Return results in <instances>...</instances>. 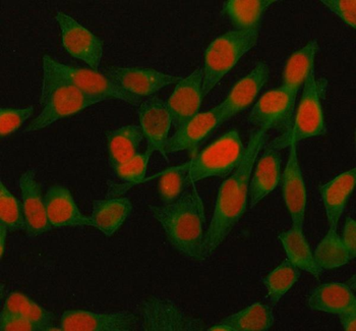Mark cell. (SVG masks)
<instances>
[{"instance_id": "obj_1", "label": "cell", "mask_w": 356, "mask_h": 331, "mask_svg": "<svg viewBox=\"0 0 356 331\" xmlns=\"http://www.w3.org/2000/svg\"><path fill=\"white\" fill-rule=\"evenodd\" d=\"M267 132V130L258 129L250 134L243 161L220 185L214 213L204 238L203 260L218 250L247 212L252 171L265 144Z\"/></svg>"}, {"instance_id": "obj_2", "label": "cell", "mask_w": 356, "mask_h": 331, "mask_svg": "<svg viewBox=\"0 0 356 331\" xmlns=\"http://www.w3.org/2000/svg\"><path fill=\"white\" fill-rule=\"evenodd\" d=\"M150 210L175 250L193 261H204L205 206L195 185L175 202L150 205Z\"/></svg>"}, {"instance_id": "obj_3", "label": "cell", "mask_w": 356, "mask_h": 331, "mask_svg": "<svg viewBox=\"0 0 356 331\" xmlns=\"http://www.w3.org/2000/svg\"><path fill=\"white\" fill-rule=\"evenodd\" d=\"M260 29L232 30L211 42L204 55L203 93L206 98L239 59L256 46Z\"/></svg>"}, {"instance_id": "obj_4", "label": "cell", "mask_w": 356, "mask_h": 331, "mask_svg": "<svg viewBox=\"0 0 356 331\" xmlns=\"http://www.w3.org/2000/svg\"><path fill=\"white\" fill-rule=\"evenodd\" d=\"M99 102L67 82L44 72L42 77L40 114L29 123L25 132L41 131L55 121L70 118Z\"/></svg>"}, {"instance_id": "obj_5", "label": "cell", "mask_w": 356, "mask_h": 331, "mask_svg": "<svg viewBox=\"0 0 356 331\" xmlns=\"http://www.w3.org/2000/svg\"><path fill=\"white\" fill-rule=\"evenodd\" d=\"M245 147L236 129L211 143L191 159L188 185L208 178H225L232 174L243 161Z\"/></svg>"}, {"instance_id": "obj_6", "label": "cell", "mask_w": 356, "mask_h": 331, "mask_svg": "<svg viewBox=\"0 0 356 331\" xmlns=\"http://www.w3.org/2000/svg\"><path fill=\"white\" fill-rule=\"evenodd\" d=\"M42 68L55 78L72 84L99 102L122 100L131 105H138L142 102V99L124 91L106 75L100 74L97 70L63 65L55 61L49 54H44L42 57Z\"/></svg>"}, {"instance_id": "obj_7", "label": "cell", "mask_w": 356, "mask_h": 331, "mask_svg": "<svg viewBox=\"0 0 356 331\" xmlns=\"http://www.w3.org/2000/svg\"><path fill=\"white\" fill-rule=\"evenodd\" d=\"M298 92L281 87L266 92L250 111V119L259 129L275 130L280 132L277 144L289 145V137L293 127Z\"/></svg>"}, {"instance_id": "obj_8", "label": "cell", "mask_w": 356, "mask_h": 331, "mask_svg": "<svg viewBox=\"0 0 356 331\" xmlns=\"http://www.w3.org/2000/svg\"><path fill=\"white\" fill-rule=\"evenodd\" d=\"M300 105L294 114L293 127L289 137L296 143L305 139L324 136L327 132L326 121L322 102L326 98L328 82L316 78L313 70L303 84Z\"/></svg>"}, {"instance_id": "obj_9", "label": "cell", "mask_w": 356, "mask_h": 331, "mask_svg": "<svg viewBox=\"0 0 356 331\" xmlns=\"http://www.w3.org/2000/svg\"><path fill=\"white\" fill-rule=\"evenodd\" d=\"M140 328L145 331H203L205 320L184 312L172 301L150 295L138 309Z\"/></svg>"}, {"instance_id": "obj_10", "label": "cell", "mask_w": 356, "mask_h": 331, "mask_svg": "<svg viewBox=\"0 0 356 331\" xmlns=\"http://www.w3.org/2000/svg\"><path fill=\"white\" fill-rule=\"evenodd\" d=\"M55 20L60 30L63 48L70 56L80 59L91 70L98 72L104 41L65 13H57Z\"/></svg>"}, {"instance_id": "obj_11", "label": "cell", "mask_w": 356, "mask_h": 331, "mask_svg": "<svg viewBox=\"0 0 356 331\" xmlns=\"http://www.w3.org/2000/svg\"><path fill=\"white\" fill-rule=\"evenodd\" d=\"M105 75L124 91L140 99L149 98L167 86L177 85L182 79L179 76L158 72L154 68L136 66H107Z\"/></svg>"}, {"instance_id": "obj_12", "label": "cell", "mask_w": 356, "mask_h": 331, "mask_svg": "<svg viewBox=\"0 0 356 331\" xmlns=\"http://www.w3.org/2000/svg\"><path fill=\"white\" fill-rule=\"evenodd\" d=\"M138 325V315L127 310L110 313L67 310L59 321V328L65 331H135Z\"/></svg>"}, {"instance_id": "obj_13", "label": "cell", "mask_w": 356, "mask_h": 331, "mask_svg": "<svg viewBox=\"0 0 356 331\" xmlns=\"http://www.w3.org/2000/svg\"><path fill=\"white\" fill-rule=\"evenodd\" d=\"M138 114L140 130L147 140V149L153 153L159 152L166 157L165 146L173 125L166 101L159 97H149L138 105Z\"/></svg>"}, {"instance_id": "obj_14", "label": "cell", "mask_w": 356, "mask_h": 331, "mask_svg": "<svg viewBox=\"0 0 356 331\" xmlns=\"http://www.w3.org/2000/svg\"><path fill=\"white\" fill-rule=\"evenodd\" d=\"M296 145L298 143L294 141L290 142L286 167L281 176L280 183L282 184L283 201L291 218L292 226L303 229L307 195Z\"/></svg>"}, {"instance_id": "obj_15", "label": "cell", "mask_w": 356, "mask_h": 331, "mask_svg": "<svg viewBox=\"0 0 356 331\" xmlns=\"http://www.w3.org/2000/svg\"><path fill=\"white\" fill-rule=\"evenodd\" d=\"M19 192L26 222V233L35 238L52 231L46 211L45 196H43L36 171L30 169L19 176Z\"/></svg>"}, {"instance_id": "obj_16", "label": "cell", "mask_w": 356, "mask_h": 331, "mask_svg": "<svg viewBox=\"0 0 356 331\" xmlns=\"http://www.w3.org/2000/svg\"><path fill=\"white\" fill-rule=\"evenodd\" d=\"M269 66L265 61H260L247 76L237 82L229 94L217 105L221 110V125L247 109L269 81Z\"/></svg>"}, {"instance_id": "obj_17", "label": "cell", "mask_w": 356, "mask_h": 331, "mask_svg": "<svg viewBox=\"0 0 356 331\" xmlns=\"http://www.w3.org/2000/svg\"><path fill=\"white\" fill-rule=\"evenodd\" d=\"M204 99L203 72L202 68H197L190 76L178 82L175 91L166 101L175 129H179L200 114Z\"/></svg>"}, {"instance_id": "obj_18", "label": "cell", "mask_w": 356, "mask_h": 331, "mask_svg": "<svg viewBox=\"0 0 356 331\" xmlns=\"http://www.w3.org/2000/svg\"><path fill=\"white\" fill-rule=\"evenodd\" d=\"M221 125V110L218 106L202 114H197L177 130L165 146L166 153L195 151L197 146Z\"/></svg>"}, {"instance_id": "obj_19", "label": "cell", "mask_w": 356, "mask_h": 331, "mask_svg": "<svg viewBox=\"0 0 356 331\" xmlns=\"http://www.w3.org/2000/svg\"><path fill=\"white\" fill-rule=\"evenodd\" d=\"M46 211L52 229L61 227L93 226L91 218L79 209L67 187L54 185L45 194Z\"/></svg>"}, {"instance_id": "obj_20", "label": "cell", "mask_w": 356, "mask_h": 331, "mask_svg": "<svg viewBox=\"0 0 356 331\" xmlns=\"http://www.w3.org/2000/svg\"><path fill=\"white\" fill-rule=\"evenodd\" d=\"M281 161L282 158L280 152L274 148H269L264 152L254 165V174L248 190L250 208H254L280 184L282 176Z\"/></svg>"}, {"instance_id": "obj_21", "label": "cell", "mask_w": 356, "mask_h": 331, "mask_svg": "<svg viewBox=\"0 0 356 331\" xmlns=\"http://www.w3.org/2000/svg\"><path fill=\"white\" fill-rule=\"evenodd\" d=\"M307 307L313 311L340 315L356 311L355 291L347 284L331 282L316 286L309 293Z\"/></svg>"}, {"instance_id": "obj_22", "label": "cell", "mask_w": 356, "mask_h": 331, "mask_svg": "<svg viewBox=\"0 0 356 331\" xmlns=\"http://www.w3.org/2000/svg\"><path fill=\"white\" fill-rule=\"evenodd\" d=\"M355 182L356 169L353 167L338 174L327 184L321 185L320 193L326 211L329 229H337L348 199L355 191Z\"/></svg>"}, {"instance_id": "obj_23", "label": "cell", "mask_w": 356, "mask_h": 331, "mask_svg": "<svg viewBox=\"0 0 356 331\" xmlns=\"http://www.w3.org/2000/svg\"><path fill=\"white\" fill-rule=\"evenodd\" d=\"M133 204L129 198L118 197L95 200L92 205L91 218L93 227L111 237L131 215Z\"/></svg>"}, {"instance_id": "obj_24", "label": "cell", "mask_w": 356, "mask_h": 331, "mask_svg": "<svg viewBox=\"0 0 356 331\" xmlns=\"http://www.w3.org/2000/svg\"><path fill=\"white\" fill-rule=\"evenodd\" d=\"M110 167L116 169L138 154L144 134L140 125H127L106 132Z\"/></svg>"}, {"instance_id": "obj_25", "label": "cell", "mask_w": 356, "mask_h": 331, "mask_svg": "<svg viewBox=\"0 0 356 331\" xmlns=\"http://www.w3.org/2000/svg\"><path fill=\"white\" fill-rule=\"evenodd\" d=\"M318 50V40L313 39L290 55L281 75L282 87L294 92L300 91L312 70H315Z\"/></svg>"}, {"instance_id": "obj_26", "label": "cell", "mask_w": 356, "mask_h": 331, "mask_svg": "<svg viewBox=\"0 0 356 331\" xmlns=\"http://www.w3.org/2000/svg\"><path fill=\"white\" fill-rule=\"evenodd\" d=\"M275 0H228L222 12L232 22L234 30L261 28L264 15L275 3Z\"/></svg>"}, {"instance_id": "obj_27", "label": "cell", "mask_w": 356, "mask_h": 331, "mask_svg": "<svg viewBox=\"0 0 356 331\" xmlns=\"http://www.w3.org/2000/svg\"><path fill=\"white\" fill-rule=\"evenodd\" d=\"M279 240L292 263L314 277L320 278L322 269L316 263L311 246L303 235V229L291 226L279 235Z\"/></svg>"}, {"instance_id": "obj_28", "label": "cell", "mask_w": 356, "mask_h": 331, "mask_svg": "<svg viewBox=\"0 0 356 331\" xmlns=\"http://www.w3.org/2000/svg\"><path fill=\"white\" fill-rule=\"evenodd\" d=\"M2 313L17 315L29 321L38 324L45 331L61 330L56 326V316L51 311L46 310L40 305L35 303L25 293L14 291L6 297L1 309Z\"/></svg>"}, {"instance_id": "obj_29", "label": "cell", "mask_w": 356, "mask_h": 331, "mask_svg": "<svg viewBox=\"0 0 356 331\" xmlns=\"http://www.w3.org/2000/svg\"><path fill=\"white\" fill-rule=\"evenodd\" d=\"M233 331H266L274 325L273 311L267 305L254 303L222 319Z\"/></svg>"}, {"instance_id": "obj_30", "label": "cell", "mask_w": 356, "mask_h": 331, "mask_svg": "<svg viewBox=\"0 0 356 331\" xmlns=\"http://www.w3.org/2000/svg\"><path fill=\"white\" fill-rule=\"evenodd\" d=\"M314 257L322 270L339 268L353 260L335 229H329L328 233L316 247Z\"/></svg>"}, {"instance_id": "obj_31", "label": "cell", "mask_w": 356, "mask_h": 331, "mask_svg": "<svg viewBox=\"0 0 356 331\" xmlns=\"http://www.w3.org/2000/svg\"><path fill=\"white\" fill-rule=\"evenodd\" d=\"M300 277V269L289 259H284L274 268L263 282L268 291V298L272 305H277Z\"/></svg>"}, {"instance_id": "obj_32", "label": "cell", "mask_w": 356, "mask_h": 331, "mask_svg": "<svg viewBox=\"0 0 356 331\" xmlns=\"http://www.w3.org/2000/svg\"><path fill=\"white\" fill-rule=\"evenodd\" d=\"M191 163L188 161L179 167L167 169L158 180V196L163 204H170L177 201L188 187V174Z\"/></svg>"}, {"instance_id": "obj_33", "label": "cell", "mask_w": 356, "mask_h": 331, "mask_svg": "<svg viewBox=\"0 0 356 331\" xmlns=\"http://www.w3.org/2000/svg\"><path fill=\"white\" fill-rule=\"evenodd\" d=\"M0 225L10 233L26 229L22 203L3 183L0 184Z\"/></svg>"}, {"instance_id": "obj_34", "label": "cell", "mask_w": 356, "mask_h": 331, "mask_svg": "<svg viewBox=\"0 0 356 331\" xmlns=\"http://www.w3.org/2000/svg\"><path fill=\"white\" fill-rule=\"evenodd\" d=\"M33 105L23 107H2L0 109V137L2 140L12 136L34 114Z\"/></svg>"}, {"instance_id": "obj_35", "label": "cell", "mask_w": 356, "mask_h": 331, "mask_svg": "<svg viewBox=\"0 0 356 331\" xmlns=\"http://www.w3.org/2000/svg\"><path fill=\"white\" fill-rule=\"evenodd\" d=\"M153 152L147 149L145 153H138L137 156L127 161L124 164L114 169L120 180L127 183H140L146 176L149 161Z\"/></svg>"}, {"instance_id": "obj_36", "label": "cell", "mask_w": 356, "mask_h": 331, "mask_svg": "<svg viewBox=\"0 0 356 331\" xmlns=\"http://www.w3.org/2000/svg\"><path fill=\"white\" fill-rule=\"evenodd\" d=\"M323 4L335 13L347 26L355 30L356 24L355 0H323Z\"/></svg>"}, {"instance_id": "obj_37", "label": "cell", "mask_w": 356, "mask_h": 331, "mask_svg": "<svg viewBox=\"0 0 356 331\" xmlns=\"http://www.w3.org/2000/svg\"><path fill=\"white\" fill-rule=\"evenodd\" d=\"M1 331H45L42 326L17 315L0 313Z\"/></svg>"}, {"instance_id": "obj_38", "label": "cell", "mask_w": 356, "mask_h": 331, "mask_svg": "<svg viewBox=\"0 0 356 331\" xmlns=\"http://www.w3.org/2000/svg\"><path fill=\"white\" fill-rule=\"evenodd\" d=\"M341 240L345 248L348 251L351 259H355L356 256V222L353 218L347 217L345 220Z\"/></svg>"}, {"instance_id": "obj_39", "label": "cell", "mask_w": 356, "mask_h": 331, "mask_svg": "<svg viewBox=\"0 0 356 331\" xmlns=\"http://www.w3.org/2000/svg\"><path fill=\"white\" fill-rule=\"evenodd\" d=\"M338 317H339L343 330L345 331L356 330V311L343 313V314L338 315Z\"/></svg>"}, {"instance_id": "obj_40", "label": "cell", "mask_w": 356, "mask_h": 331, "mask_svg": "<svg viewBox=\"0 0 356 331\" xmlns=\"http://www.w3.org/2000/svg\"><path fill=\"white\" fill-rule=\"evenodd\" d=\"M8 233V229L0 225V257H1V259H3L4 253H6Z\"/></svg>"}, {"instance_id": "obj_41", "label": "cell", "mask_w": 356, "mask_h": 331, "mask_svg": "<svg viewBox=\"0 0 356 331\" xmlns=\"http://www.w3.org/2000/svg\"><path fill=\"white\" fill-rule=\"evenodd\" d=\"M210 331H233L232 328H230L229 325H227V324L225 323H221V322H219L218 324H216V325L211 326V328H209L208 330Z\"/></svg>"}]
</instances>
